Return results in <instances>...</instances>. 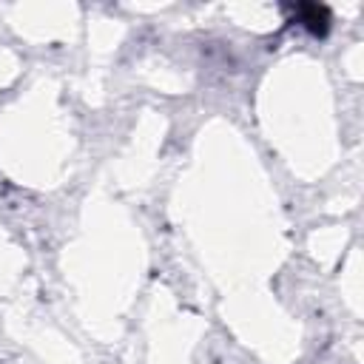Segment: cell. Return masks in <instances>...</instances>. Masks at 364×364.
I'll return each mask as SVG.
<instances>
[{
    "mask_svg": "<svg viewBox=\"0 0 364 364\" xmlns=\"http://www.w3.org/2000/svg\"><path fill=\"white\" fill-rule=\"evenodd\" d=\"M296 11L301 14V23H304L310 31H316V34H324V31H327L330 14H327L324 6H299Z\"/></svg>",
    "mask_w": 364,
    "mask_h": 364,
    "instance_id": "cell-1",
    "label": "cell"
}]
</instances>
